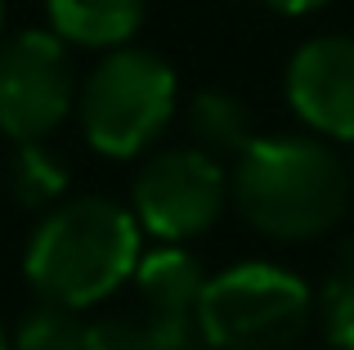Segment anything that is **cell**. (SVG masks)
Segmentation results:
<instances>
[{
  "mask_svg": "<svg viewBox=\"0 0 354 350\" xmlns=\"http://www.w3.org/2000/svg\"><path fill=\"white\" fill-rule=\"evenodd\" d=\"M139 220L113 198H68L41 216L23 252V274L32 292L50 306L90 310L135 279Z\"/></svg>",
  "mask_w": 354,
  "mask_h": 350,
  "instance_id": "6da1fadb",
  "label": "cell"
},
{
  "mask_svg": "<svg viewBox=\"0 0 354 350\" xmlns=\"http://www.w3.org/2000/svg\"><path fill=\"white\" fill-rule=\"evenodd\" d=\"M350 167L310 135L251 140L229 171V193L256 234L310 243L341 225L350 207Z\"/></svg>",
  "mask_w": 354,
  "mask_h": 350,
  "instance_id": "7a4b0ae2",
  "label": "cell"
},
{
  "mask_svg": "<svg viewBox=\"0 0 354 350\" xmlns=\"http://www.w3.org/2000/svg\"><path fill=\"white\" fill-rule=\"evenodd\" d=\"M81 135L104 158H139L175 122V72L153 50H113L77 95Z\"/></svg>",
  "mask_w": 354,
  "mask_h": 350,
  "instance_id": "3957f363",
  "label": "cell"
},
{
  "mask_svg": "<svg viewBox=\"0 0 354 350\" xmlns=\"http://www.w3.org/2000/svg\"><path fill=\"white\" fill-rule=\"evenodd\" d=\"M314 319V297L292 270L247 261L207 279L198 342L207 350H292Z\"/></svg>",
  "mask_w": 354,
  "mask_h": 350,
  "instance_id": "277c9868",
  "label": "cell"
},
{
  "mask_svg": "<svg viewBox=\"0 0 354 350\" xmlns=\"http://www.w3.org/2000/svg\"><path fill=\"white\" fill-rule=\"evenodd\" d=\"M77 95L68 41L36 27L0 41V135L14 144H45L72 117Z\"/></svg>",
  "mask_w": 354,
  "mask_h": 350,
  "instance_id": "5b68a950",
  "label": "cell"
},
{
  "mask_svg": "<svg viewBox=\"0 0 354 350\" xmlns=\"http://www.w3.org/2000/svg\"><path fill=\"white\" fill-rule=\"evenodd\" d=\"M229 198V171L198 144L148 158L130 184V211L157 243H189L207 234Z\"/></svg>",
  "mask_w": 354,
  "mask_h": 350,
  "instance_id": "8992f818",
  "label": "cell"
},
{
  "mask_svg": "<svg viewBox=\"0 0 354 350\" xmlns=\"http://www.w3.org/2000/svg\"><path fill=\"white\" fill-rule=\"evenodd\" d=\"M287 104L314 135L354 144V36H314L292 54Z\"/></svg>",
  "mask_w": 354,
  "mask_h": 350,
  "instance_id": "52a82bcc",
  "label": "cell"
},
{
  "mask_svg": "<svg viewBox=\"0 0 354 350\" xmlns=\"http://www.w3.org/2000/svg\"><path fill=\"white\" fill-rule=\"evenodd\" d=\"M135 288L148 319L198 337V301L207 292V270L193 252H184L180 243H162L144 252L135 265Z\"/></svg>",
  "mask_w": 354,
  "mask_h": 350,
  "instance_id": "ba28073f",
  "label": "cell"
},
{
  "mask_svg": "<svg viewBox=\"0 0 354 350\" xmlns=\"http://www.w3.org/2000/svg\"><path fill=\"white\" fill-rule=\"evenodd\" d=\"M50 32L86 50H121L139 32L148 0H45Z\"/></svg>",
  "mask_w": 354,
  "mask_h": 350,
  "instance_id": "9c48e42d",
  "label": "cell"
},
{
  "mask_svg": "<svg viewBox=\"0 0 354 350\" xmlns=\"http://www.w3.org/2000/svg\"><path fill=\"white\" fill-rule=\"evenodd\" d=\"M189 135L198 149H207L211 158H242L251 135V113L238 95L229 90H202L189 104Z\"/></svg>",
  "mask_w": 354,
  "mask_h": 350,
  "instance_id": "30bf717a",
  "label": "cell"
},
{
  "mask_svg": "<svg viewBox=\"0 0 354 350\" xmlns=\"http://www.w3.org/2000/svg\"><path fill=\"white\" fill-rule=\"evenodd\" d=\"M9 193L32 211H50L68 193V171L45 144H14L9 162Z\"/></svg>",
  "mask_w": 354,
  "mask_h": 350,
  "instance_id": "8fae6325",
  "label": "cell"
},
{
  "mask_svg": "<svg viewBox=\"0 0 354 350\" xmlns=\"http://www.w3.org/2000/svg\"><path fill=\"white\" fill-rule=\"evenodd\" d=\"M198 337L166 328L148 315H104L86 324V350H184Z\"/></svg>",
  "mask_w": 354,
  "mask_h": 350,
  "instance_id": "7c38bea8",
  "label": "cell"
},
{
  "mask_svg": "<svg viewBox=\"0 0 354 350\" xmlns=\"http://www.w3.org/2000/svg\"><path fill=\"white\" fill-rule=\"evenodd\" d=\"M314 310H319V324H323L328 346L332 350H354V238L341 243L337 265H332V274H328V283H323Z\"/></svg>",
  "mask_w": 354,
  "mask_h": 350,
  "instance_id": "4fadbf2b",
  "label": "cell"
},
{
  "mask_svg": "<svg viewBox=\"0 0 354 350\" xmlns=\"http://www.w3.org/2000/svg\"><path fill=\"white\" fill-rule=\"evenodd\" d=\"M14 350H86V324L68 306L36 301L14 328Z\"/></svg>",
  "mask_w": 354,
  "mask_h": 350,
  "instance_id": "5bb4252c",
  "label": "cell"
},
{
  "mask_svg": "<svg viewBox=\"0 0 354 350\" xmlns=\"http://www.w3.org/2000/svg\"><path fill=\"white\" fill-rule=\"evenodd\" d=\"M260 5L283 14V18H305V14H314V9H323L328 0H260Z\"/></svg>",
  "mask_w": 354,
  "mask_h": 350,
  "instance_id": "9a60e30c",
  "label": "cell"
},
{
  "mask_svg": "<svg viewBox=\"0 0 354 350\" xmlns=\"http://www.w3.org/2000/svg\"><path fill=\"white\" fill-rule=\"evenodd\" d=\"M184 350H207V346H202V342H193V346H184Z\"/></svg>",
  "mask_w": 354,
  "mask_h": 350,
  "instance_id": "2e32d148",
  "label": "cell"
},
{
  "mask_svg": "<svg viewBox=\"0 0 354 350\" xmlns=\"http://www.w3.org/2000/svg\"><path fill=\"white\" fill-rule=\"evenodd\" d=\"M0 27H5V0H0Z\"/></svg>",
  "mask_w": 354,
  "mask_h": 350,
  "instance_id": "e0dca14e",
  "label": "cell"
},
{
  "mask_svg": "<svg viewBox=\"0 0 354 350\" xmlns=\"http://www.w3.org/2000/svg\"><path fill=\"white\" fill-rule=\"evenodd\" d=\"M0 350H9V342H5V333H0Z\"/></svg>",
  "mask_w": 354,
  "mask_h": 350,
  "instance_id": "ac0fdd59",
  "label": "cell"
},
{
  "mask_svg": "<svg viewBox=\"0 0 354 350\" xmlns=\"http://www.w3.org/2000/svg\"><path fill=\"white\" fill-rule=\"evenodd\" d=\"M350 180H354V158H350Z\"/></svg>",
  "mask_w": 354,
  "mask_h": 350,
  "instance_id": "d6986e66",
  "label": "cell"
}]
</instances>
